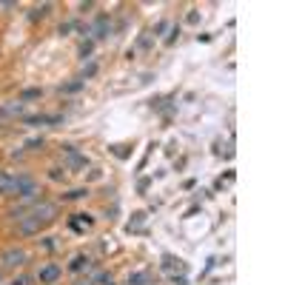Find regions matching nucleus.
<instances>
[{
  "mask_svg": "<svg viewBox=\"0 0 285 285\" xmlns=\"http://www.w3.org/2000/svg\"><path fill=\"white\" fill-rule=\"evenodd\" d=\"M54 214H57V205H52V203H40V205H35V208H32V217H35V220H40V223H49Z\"/></svg>",
  "mask_w": 285,
  "mask_h": 285,
  "instance_id": "obj_3",
  "label": "nucleus"
},
{
  "mask_svg": "<svg viewBox=\"0 0 285 285\" xmlns=\"http://www.w3.org/2000/svg\"><path fill=\"white\" fill-rule=\"evenodd\" d=\"M9 194H18L20 200H32L37 194V183L32 177H12Z\"/></svg>",
  "mask_w": 285,
  "mask_h": 285,
  "instance_id": "obj_1",
  "label": "nucleus"
},
{
  "mask_svg": "<svg viewBox=\"0 0 285 285\" xmlns=\"http://www.w3.org/2000/svg\"><path fill=\"white\" fill-rule=\"evenodd\" d=\"M83 268H89V259L86 257H74L71 259V271H83Z\"/></svg>",
  "mask_w": 285,
  "mask_h": 285,
  "instance_id": "obj_9",
  "label": "nucleus"
},
{
  "mask_svg": "<svg viewBox=\"0 0 285 285\" xmlns=\"http://www.w3.org/2000/svg\"><path fill=\"white\" fill-rule=\"evenodd\" d=\"M9 186H12V177L0 171V194H9Z\"/></svg>",
  "mask_w": 285,
  "mask_h": 285,
  "instance_id": "obj_11",
  "label": "nucleus"
},
{
  "mask_svg": "<svg viewBox=\"0 0 285 285\" xmlns=\"http://www.w3.org/2000/svg\"><path fill=\"white\" fill-rule=\"evenodd\" d=\"M37 146H43V140H29L26 149H37Z\"/></svg>",
  "mask_w": 285,
  "mask_h": 285,
  "instance_id": "obj_18",
  "label": "nucleus"
},
{
  "mask_svg": "<svg viewBox=\"0 0 285 285\" xmlns=\"http://www.w3.org/2000/svg\"><path fill=\"white\" fill-rule=\"evenodd\" d=\"M77 285H91V282H89V279H86V282H77Z\"/></svg>",
  "mask_w": 285,
  "mask_h": 285,
  "instance_id": "obj_20",
  "label": "nucleus"
},
{
  "mask_svg": "<svg viewBox=\"0 0 285 285\" xmlns=\"http://www.w3.org/2000/svg\"><path fill=\"white\" fill-rule=\"evenodd\" d=\"M12 285H29V276H20V279H15Z\"/></svg>",
  "mask_w": 285,
  "mask_h": 285,
  "instance_id": "obj_19",
  "label": "nucleus"
},
{
  "mask_svg": "<svg viewBox=\"0 0 285 285\" xmlns=\"http://www.w3.org/2000/svg\"><path fill=\"white\" fill-rule=\"evenodd\" d=\"M80 197H86V191H83V188H77V191H69V194H66V200H80Z\"/></svg>",
  "mask_w": 285,
  "mask_h": 285,
  "instance_id": "obj_13",
  "label": "nucleus"
},
{
  "mask_svg": "<svg viewBox=\"0 0 285 285\" xmlns=\"http://www.w3.org/2000/svg\"><path fill=\"white\" fill-rule=\"evenodd\" d=\"M37 228H40V220H35V217H29V220L20 223V231H23V234H35Z\"/></svg>",
  "mask_w": 285,
  "mask_h": 285,
  "instance_id": "obj_5",
  "label": "nucleus"
},
{
  "mask_svg": "<svg viewBox=\"0 0 285 285\" xmlns=\"http://www.w3.org/2000/svg\"><path fill=\"white\" fill-rule=\"evenodd\" d=\"M80 86H83V80H77V83H69V86H63L60 91H77Z\"/></svg>",
  "mask_w": 285,
  "mask_h": 285,
  "instance_id": "obj_15",
  "label": "nucleus"
},
{
  "mask_svg": "<svg viewBox=\"0 0 285 285\" xmlns=\"http://www.w3.org/2000/svg\"><path fill=\"white\" fill-rule=\"evenodd\" d=\"M97 279H100V282H103V285H114V279H111V276H108V274H100Z\"/></svg>",
  "mask_w": 285,
  "mask_h": 285,
  "instance_id": "obj_17",
  "label": "nucleus"
},
{
  "mask_svg": "<svg viewBox=\"0 0 285 285\" xmlns=\"http://www.w3.org/2000/svg\"><path fill=\"white\" fill-rule=\"evenodd\" d=\"M108 29H111V26H108V18L103 15V18L97 20V26H94V35H97V37H106V35H108Z\"/></svg>",
  "mask_w": 285,
  "mask_h": 285,
  "instance_id": "obj_7",
  "label": "nucleus"
},
{
  "mask_svg": "<svg viewBox=\"0 0 285 285\" xmlns=\"http://www.w3.org/2000/svg\"><path fill=\"white\" fill-rule=\"evenodd\" d=\"M49 9H52V3H43V6H37V9L32 12V20H37V18H46V15H49Z\"/></svg>",
  "mask_w": 285,
  "mask_h": 285,
  "instance_id": "obj_10",
  "label": "nucleus"
},
{
  "mask_svg": "<svg viewBox=\"0 0 285 285\" xmlns=\"http://www.w3.org/2000/svg\"><path fill=\"white\" fill-rule=\"evenodd\" d=\"M0 262H3V268H20L23 262H26V251L23 248H9L3 257H0Z\"/></svg>",
  "mask_w": 285,
  "mask_h": 285,
  "instance_id": "obj_2",
  "label": "nucleus"
},
{
  "mask_svg": "<svg viewBox=\"0 0 285 285\" xmlns=\"http://www.w3.org/2000/svg\"><path fill=\"white\" fill-rule=\"evenodd\" d=\"M149 282H152V276L143 274V271H137V274L128 276V285H149Z\"/></svg>",
  "mask_w": 285,
  "mask_h": 285,
  "instance_id": "obj_6",
  "label": "nucleus"
},
{
  "mask_svg": "<svg viewBox=\"0 0 285 285\" xmlns=\"http://www.w3.org/2000/svg\"><path fill=\"white\" fill-rule=\"evenodd\" d=\"M32 97H40V89H29V91H23L20 103H23V100H32Z\"/></svg>",
  "mask_w": 285,
  "mask_h": 285,
  "instance_id": "obj_12",
  "label": "nucleus"
},
{
  "mask_svg": "<svg viewBox=\"0 0 285 285\" xmlns=\"http://www.w3.org/2000/svg\"><path fill=\"white\" fill-rule=\"evenodd\" d=\"M94 71H97V66H94V63H89V66H86V69H83V77H91V74H94Z\"/></svg>",
  "mask_w": 285,
  "mask_h": 285,
  "instance_id": "obj_16",
  "label": "nucleus"
},
{
  "mask_svg": "<svg viewBox=\"0 0 285 285\" xmlns=\"http://www.w3.org/2000/svg\"><path fill=\"white\" fill-rule=\"evenodd\" d=\"M20 111H23V103H12V106H3L0 108V114H6V117H12V114H20Z\"/></svg>",
  "mask_w": 285,
  "mask_h": 285,
  "instance_id": "obj_8",
  "label": "nucleus"
},
{
  "mask_svg": "<svg viewBox=\"0 0 285 285\" xmlns=\"http://www.w3.org/2000/svg\"><path fill=\"white\" fill-rule=\"evenodd\" d=\"M37 279H40L43 285L57 282V279H60V265H43L40 271H37Z\"/></svg>",
  "mask_w": 285,
  "mask_h": 285,
  "instance_id": "obj_4",
  "label": "nucleus"
},
{
  "mask_svg": "<svg viewBox=\"0 0 285 285\" xmlns=\"http://www.w3.org/2000/svg\"><path fill=\"white\" fill-rule=\"evenodd\" d=\"M91 49H94V46H91V40H86V43L80 46V54H83V57H89V54H91Z\"/></svg>",
  "mask_w": 285,
  "mask_h": 285,
  "instance_id": "obj_14",
  "label": "nucleus"
}]
</instances>
